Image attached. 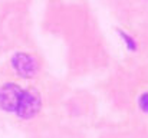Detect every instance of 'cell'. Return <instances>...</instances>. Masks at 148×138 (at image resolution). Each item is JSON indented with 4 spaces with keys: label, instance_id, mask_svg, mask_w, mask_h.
Segmentation results:
<instances>
[{
    "label": "cell",
    "instance_id": "4",
    "mask_svg": "<svg viewBox=\"0 0 148 138\" xmlns=\"http://www.w3.org/2000/svg\"><path fill=\"white\" fill-rule=\"evenodd\" d=\"M137 106H138V109L143 114L148 115V89L147 91H143L138 95V98H137Z\"/></svg>",
    "mask_w": 148,
    "mask_h": 138
},
{
    "label": "cell",
    "instance_id": "2",
    "mask_svg": "<svg viewBox=\"0 0 148 138\" xmlns=\"http://www.w3.org/2000/svg\"><path fill=\"white\" fill-rule=\"evenodd\" d=\"M10 66L20 79H33L39 72L38 59L27 52H17L10 58Z\"/></svg>",
    "mask_w": 148,
    "mask_h": 138
},
{
    "label": "cell",
    "instance_id": "1",
    "mask_svg": "<svg viewBox=\"0 0 148 138\" xmlns=\"http://www.w3.org/2000/svg\"><path fill=\"white\" fill-rule=\"evenodd\" d=\"M43 108L42 93L35 87H22L16 82L0 85V111L20 121L35 119Z\"/></svg>",
    "mask_w": 148,
    "mask_h": 138
},
{
    "label": "cell",
    "instance_id": "3",
    "mask_svg": "<svg viewBox=\"0 0 148 138\" xmlns=\"http://www.w3.org/2000/svg\"><path fill=\"white\" fill-rule=\"evenodd\" d=\"M116 33H118L119 39L122 41V43H124L127 50L135 52V50L138 49V42H137V39H135L132 35H130L128 32H125V30H122V29H116Z\"/></svg>",
    "mask_w": 148,
    "mask_h": 138
}]
</instances>
